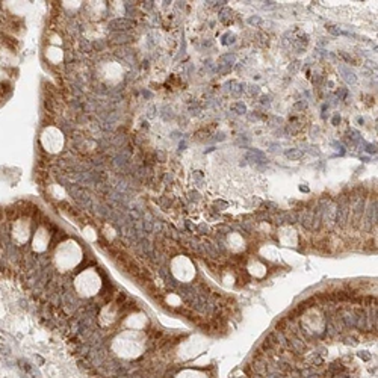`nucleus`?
I'll return each instance as SVG.
<instances>
[{
  "label": "nucleus",
  "instance_id": "nucleus-10",
  "mask_svg": "<svg viewBox=\"0 0 378 378\" xmlns=\"http://www.w3.org/2000/svg\"><path fill=\"white\" fill-rule=\"evenodd\" d=\"M337 121H340V118L339 116H334L333 118V124H337Z\"/></svg>",
  "mask_w": 378,
  "mask_h": 378
},
{
  "label": "nucleus",
  "instance_id": "nucleus-1",
  "mask_svg": "<svg viewBox=\"0 0 378 378\" xmlns=\"http://www.w3.org/2000/svg\"><path fill=\"white\" fill-rule=\"evenodd\" d=\"M285 154H286L287 159H290V161H299V159L303 157V151H301V150H298V148L287 150Z\"/></svg>",
  "mask_w": 378,
  "mask_h": 378
},
{
  "label": "nucleus",
  "instance_id": "nucleus-3",
  "mask_svg": "<svg viewBox=\"0 0 378 378\" xmlns=\"http://www.w3.org/2000/svg\"><path fill=\"white\" fill-rule=\"evenodd\" d=\"M231 109H233V111H236L238 114H245V112H247V106H245L244 103L233 104V106H231Z\"/></svg>",
  "mask_w": 378,
  "mask_h": 378
},
{
  "label": "nucleus",
  "instance_id": "nucleus-8",
  "mask_svg": "<svg viewBox=\"0 0 378 378\" xmlns=\"http://www.w3.org/2000/svg\"><path fill=\"white\" fill-rule=\"evenodd\" d=\"M304 107H306V102H299L295 104V109H304Z\"/></svg>",
  "mask_w": 378,
  "mask_h": 378
},
{
  "label": "nucleus",
  "instance_id": "nucleus-2",
  "mask_svg": "<svg viewBox=\"0 0 378 378\" xmlns=\"http://www.w3.org/2000/svg\"><path fill=\"white\" fill-rule=\"evenodd\" d=\"M340 73L344 74V79L346 82H349V83H355V76H354V73H351V71H348L346 68H344V67H340Z\"/></svg>",
  "mask_w": 378,
  "mask_h": 378
},
{
  "label": "nucleus",
  "instance_id": "nucleus-7",
  "mask_svg": "<svg viewBox=\"0 0 378 378\" xmlns=\"http://www.w3.org/2000/svg\"><path fill=\"white\" fill-rule=\"evenodd\" d=\"M260 21H262V20H260L259 17H251V18H248V23L251 24V26H254V24H259Z\"/></svg>",
  "mask_w": 378,
  "mask_h": 378
},
{
  "label": "nucleus",
  "instance_id": "nucleus-9",
  "mask_svg": "<svg viewBox=\"0 0 378 378\" xmlns=\"http://www.w3.org/2000/svg\"><path fill=\"white\" fill-rule=\"evenodd\" d=\"M367 151H369V153H375V151H377V148H375L374 145H367Z\"/></svg>",
  "mask_w": 378,
  "mask_h": 378
},
{
  "label": "nucleus",
  "instance_id": "nucleus-6",
  "mask_svg": "<svg viewBox=\"0 0 378 378\" xmlns=\"http://www.w3.org/2000/svg\"><path fill=\"white\" fill-rule=\"evenodd\" d=\"M327 30L330 32V34H333V35H339L340 34V30L339 29H336V26H327Z\"/></svg>",
  "mask_w": 378,
  "mask_h": 378
},
{
  "label": "nucleus",
  "instance_id": "nucleus-5",
  "mask_svg": "<svg viewBox=\"0 0 378 378\" xmlns=\"http://www.w3.org/2000/svg\"><path fill=\"white\" fill-rule=\"evenodd\" d=\"M233 41H235V36H233V35L227 34V35L222 36V44H225V46H227V44H231Z\"/></svg>",
  "mask_w": 378,
  "mask_h": 378
},
{
  "label": "nucleus",
  "instance_id": "nucleus-4",
  "mask_svg": "<svg viewBox=\"0 0 378 378\" xmlns=\"http://www.w3.org/2000/svg\"><path fill=\"white\" fill-rule=\"evenodd\" d=\"M219 61H221V62H229V65H231V64L236 61V56H235V55H224V56L219 57Z\"/></svg>",
  "mask_w": 378,
  "mask_h": 378
},
{
  "label": "nucleus",
  "instance_id": "nucleus-11",
  "mask_svg": "<svg viewBox=\"0 0 378 378\" xmlns=\"http://www.w3.org/2000/svg\"><path fill=\"white\" fill-rule=\"evenodd\" d=\"M299 189H301V191H304V192H307V191H309V188H307V186H303V184L299 186Z\"/></svg>",
  "mask_w": 378,
  "mask_h": 378
}]
</instances>
